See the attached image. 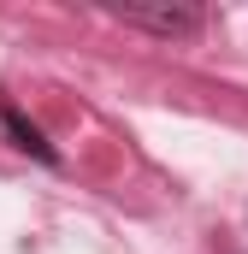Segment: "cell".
<instances>
[{
  "label": "cell",
  "mask_w": 248,
  "mask_h": 254,
  "mask_svg": "<svg viewBox=\"0 0 248 254\" xmlns=\"http://www.w3.org/2000/svg\"><path fill=\"white\" fill-rule=\"evenodd\" d=\"M113 18L130 24V30H148V36H195L201 30V12H189V6H113Z\"/></svg>",
  "instance_id": "1"
},
{
  "label": "cell",
  "mask_w": 248,
  "mask_h": 254,
  "mask_svg": "<svg viewBox=\"0 0 248 254\" xmlns=\"http://www.w3.org/2000/svg\"><path fill=\"white\" fill-rule=\"evenodd\" d=\"M0 125H6V136H12V148H18V154H30V160H42V166H60V148L30 125L12 101H0Z\"/></svg>",
  "instance_id": "2"
}]
</instances>
